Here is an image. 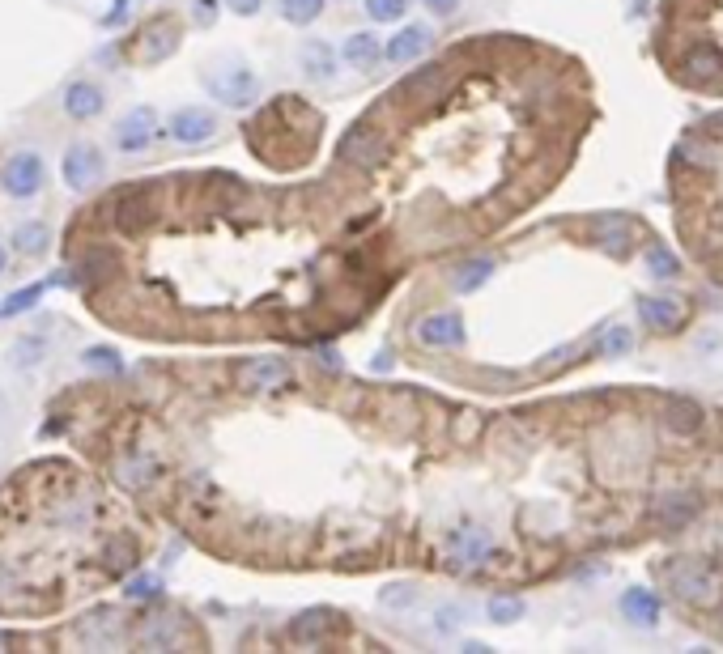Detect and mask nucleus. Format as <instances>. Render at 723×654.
Masks as SVG:
<instances>
[{"label":"nucleus","instance_id":"6e6552de","mask_svg":"<svg viewBox=\"0 0 723 654\" xmlns=\"http://www.w3.org/2000/svg\"><path fill=\"white\" fill-rule=\"evenodd\" d=\"M238 382H243V387H260V391H268V387L289 382V366L286 362H276V357H256V362H243V366H238Z\"/></svg>","mask_w":723,"mask_h":654},{"label":"nucleus","instance_id":"f03ea898","mask_svg":"<svg viewBox=\"0 0 723 654\" xmlns=\"http://www.w3.org/2000/svg\"><path fill=\"white\" fill-rule=\"evenodd\" d=\"M175 43H179V26H175V17H154L145 30H136L128 43V55L132 60H141V64H154L162 55L175 52Z\"/></svg>","mask_w":723,"mask_h":654},{"label":"nucleus","instance_id":"a878e982","mask_svg":"<svg viewBox=\"0 0 723 654\" xmlns=\"http://www.w3.org/2000/svg\"><path fill=\"white\" fill-rule=\"evenodd\" d=\"M489 616L507 625V620H515V616H519V600H494V603H489Z\"/></svg>","mask_w":723,"mask_h":654},{"label":"nucleus","instance_id":"b1692460","mask_svg":"<svg viewBox=\"0 0 723 654\" xmlns=\"http://www.w3.org/2000/svg\"><path fill=\"white\" fill-rule=\"evenodd\" d=\"M489 268H494V260H489V255H486V260H473V263H468V268L460 272V281H456V285H460V289H473L481 276H489Z\"/></svg>","mask_w":723,"mask_h":654},{"label":"nucleus","instance_id":"412c9836","mask_svg":"<svg viewBox=\"0 0 723 654\" xmlns=\"http://www.w3.org/2000/svg\"><path fill=\"white\" fill-rule=\"evenodd\" d=\"M647 268H651V276H659V281H672V276H677V260H672L664 247H651V255H647Z\"/></svg>","mask_w":723,"mask_h":654},{"label":"nucleus","instance_id":"f257e3e1","mask_svg":"<svg viewBox=\"0 0 723 654\" xmlns=\"http://www.w3.org/2000/svg\"><path fill=\"white\" fill-rule=\"evenodd\" d=\"M379 149H383V128H379V106H375V115L357 119L354 128L345 132L341 141V166H354V171H367L379 162Z\"/></svg>","mask_w":723,"mask_h":654},{"label":"nucleus","instance_id":"c85d7f7f","mask_svg":"<svg viewBox=\"0 0 723 654\" xmlns=\"http://www.w3.org/2000/svg\"><path fill=\"white\" fill-rule=\"evenodd\" d=\"M5 263H9V255H5V247H0V272H5Z\"/></svg>","mask_w":723,"mask_h":654},{"label":"nucleus","instance_id":"393cba45","mask_svg":"<svg viewBox=\"0 0 723 654\" xmlns=\"http://www.w3.org/2000/svg\"><path fill=\"white\" fill-rule=\"evenodd\" d=\"M630 327H613V332H608L605 336V353H626V349H630Z\"/></svg>","mask_w":723,"mask_h":654},{"label":"nucleus","instance_id":"ddd939ff","mask_svg":"<svg viewBox=\"0 0 723 654\" xmlns=\"http://www.w3.org/2000/svg\"><path fill=\"white\" fill-rule=\"evenodd\" d=\"M65 111L73 119H90V115H98L103 111V94L94 90L90 81H73L65 90Z\"/></svg>","mask_w":723,"mask_h":654},{"label":"nucleus","instance_id":"39448f33","mask_svg":"<svg viewBox=\"0 0 723 654\" xmlns=\"http://www.w3.org/2000/svg\"><path fill=\"white\" fill-rule=\"evenodd\" d=\"M98 174H103V157H98V149H94V144H68V154H65V179L68 183L90 187Z\"/></svg>","mask_w":723,"mask_h":654},{"label":"nucleus","instance_id":"dca6fc26","mask_svg":"<svg viewBox=\"0 0 723 654\" xmlns=\"http://www.w3.org/2000/svg\"><path fill=\"white\" fill-rule=\"evenodd\" d=\"M656 514L664 519V523H685V519H694V514H698V498L672 493V498H664V501L656 506Z\"/></svg>","mask_w":723,"mask_h":654},{"label":"nucleus","instance_id":"6ab92c4d","mask_svg":"<svg viewBox=\"0 0 723 654\" xmlns=\"http://www.w3.org/2000/svg\"><path fill=\"white\" fill-rule=\"evenodd\" d=\"M319 9H324V0H281V14H286L294 26H306V22H316Z\"/></svg>","mask_w":723,"mask_h":654},{"label":"nucleus","instance_id":"7ed1b4c3","mask_svg":"<svg viewBox=\"0 0 723 654\" xmlns=\"http://www.w3.org/2000/svg\"><path fill=\"white\" fill-rule=\"evenodd\" d=\"M668 574H672V587H677V595H681V600H694V603L710 600V595H715V587H719L715 570H710L707 561H694V557L672 561Z\"/></svg>","mask_w":723,"mask_h":654},{"label":"nucleus","instance_id":"4be33fe9","mask_svg":"<svg viewBox=\"0 0 723 654\" xmlns=\"http://www.w3.org/2000/svg\"><path fill=\"white\" fill-rule=\"evenodd\" d=\"M47 285H35V289H26V293H14V298H5L0 302V314H22V311H30L35 302H39V293Z\"/></svg>","mask_w":723,"mask_h":654},{"label":"nucleus","instance_id":"9b49d317","mask_svg":"<svg viewBox=\"0 0 723 654\" xmlns=\"http://www.w3.org/2000/svg\"><path fill=\"white\" fill-rule=\"evenodd\" d=\"M154 132H158V119H154V111H132L124 124H119V144L124 149H145V144L154 141Z\"/></svg>","mask_w":723,"mask_h":654},{"label":"nucleus","instance_id":"aec40b11","mask_svg":"<svg viewBox=\"0 0 723 654\" xmlns=\"http://www.w3.org/2000/svg\"><path fill=\"white\" fill-rule=\"evenodd\" d=\"M345 60L349 64H370V60H379V43L370 39V35H354V39L345 43Z\"/></svg>","mask_w":723,"mask_h":654},{"label":"nucleus","instance_id":"bb28decb","mask_svg":"<svg viewBox=\"0 0 723 654\" xmlns=\"http://www.w3.org/2000/svg\"><path fill=\"white\" fill-rule=\"evenodd\" d=\"M260 5H264V0H230V9H235V14H256Z\"/></svg>","mask_w":723,"mask_h":654},{"label":"nucleus","instance_id":"a211bd4d","mask_svg":"<svg viewBox=\"0 0 723 654\" xmlns=\"http://www.w3.org/2000/svg\"><path fill=\"white\" fill-rule=\"evenodd\" d=\"M303 64L316 73V77H332V68H336V60H332L328 43H306L303 47Z\"/></svg>","mask_w":723,"mask_h":654},{"label":"nucleus","instance_id":"5701e85b","mask_svg":"<svg viewBox=\"0 0 723 654\" xmlns=\"http://www.w3.org/2000/svg\"><path fill=\"white\" fill-rule=\"evenodd\" d=\"M367 14L375 22H396V17L405 14V0H367Z\"/></svg>","mask_w":723,"mask_h":654},{"label":"nucleus","instance_id":"1a4fd4ad","mask_svg":"<svg viewBox=\"0 0 723 654\" xmlns=\"http://www.w3.org/2000/svg\"><path fill=\"white\" fill-rule=\"evenodd\" d=\"M417 336L426 344H438V349H456V344H464V323L460 314H430L417 323Z\"/></svg>","mask_w":723,"mask_h":654},{"label":"nucleus","instance_id":"f8f14e48","mask_svg":"<svg viewBox=\"0 0 723 654\" xmlns=\"http://www.w3.org/2000/svg\"><path fill=\"white\" fill-rule=\"evenodd\" d=\"M643 319L656 327V332H677V327L685 323V306L681 302H672V298H647Z\"/></svg>","mask_w":723,"mask_h":654},{"label":"nucleus","instance_id":"20e7f679","mask_svg":"<svg viewBox=\"0 0 723 654\" xmlns=\"http://www.w3.org/2000/svg\"><path fill=\"white\" fill-rule=\"evenodd\" d=\"M5 192L9 196H35L43 187V162L35 149H22V154H14L9 162H5Z\"/></svg>","mask_w":723,"mask_h":654},{"label":"nucleus","instance_id":"cd10ccee","mask_svg":"<svg viewBox=\"0 0 723 654\" xmlns=\"http://www.w3.org/2000/svg\"><path fill=\"white\" fill-rule=\"evenodd\" d=\"M426 5H430L434 14H451L456 9V0H426Z\"/></svg>","mask_w":723,"mask_h":654},{"label":"nucleus","instance_id":"2eb2a0df","mask_svg":"<svg viewBox=\"0 0 723 654\" xmlns=\"http://www.w3.org/2000/svg\"><path fill=\"white\" fill-rule=\"evenodd\" d=\"M621 608H626V616H630L634 625H656V616H659V600H656V595H651L647 587L626 590Z\"/></svg>","mask_w":723,"mask_h":654},{"label":"nucleus","instance_id":"f3484780","mask_svg":"<svg viewBox=\"0 0 723 654\" xmlns=\"http://www.w3.org/2000/svg\"><path fill=\"white\" fill-rule=\"evenodd\" d=\"M47 238H52V234H47V225H43V222H26V225H17L14 243L26 251V255H39V251L47 247Z\"/></svg>","mask_w":723,"mask_h":654},{"label":"nucleus","instance_id":"423d86ee","mask_svg":"<svg viewBox=\"0 0 723 654\" xmlns=\"http://www.w3.org/2000/svg\"><path fill=\"white\" fill-rule=\"evenodd\" d=\"M592 238L608 251H626L634 238H638V225H634L630 217H621V213H605V217L592 222Z\"/></svg>","mask_w":723,"mask_h":654},{"label":"nucleus","instance_id":"0eeeda50","mask_svg":"<svg viewBox=\"0 0 723 654\" xmlns=\"http://www.w3.org/2000/svg\"><path fill=\"white\" fill-rule=\"evenodd\" d=\"M209 90L217 103L226 106H243L256 98V77H251L247 68H235V73H222V77H209Z\"/></svg>","mask_w":723,"mask_h":654},{"label":"nucleus","instance_id":"4468645a","mask_svg":"<svg viewBox=\"0 0 723 654\" xmlns=\"http://www.w3.org/2000/svg\"><path fill=\"white\" fill-rule=\"evenodd\" d=\"M426 43H430V30L426 26H408V30H400L392 43H387V60L392 64H405V60H413V55H421L426 52Z\"/></svg>","mask_w":723,"mask_h":654},{"label":"nucleus","instance_id":"9d476101","mask_svg":"<svg viewBox=\"0 0 723 654\" xmlns=\"http://www.w3.org/2000/svg\"><path fill=\"white\" fill-rule=\"evenodd\" d=\"M213 132H217V119L209 111H179L171 119V136L179 144H200V141H209Z\"/></svg>","mask_w":723,"mask_h":654}]
</instances>
